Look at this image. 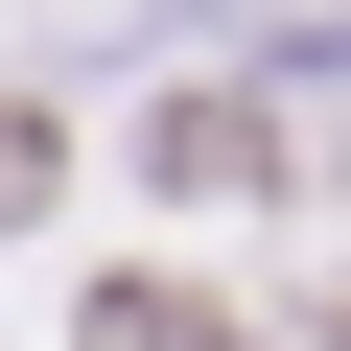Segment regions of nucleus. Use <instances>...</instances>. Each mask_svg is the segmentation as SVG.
<instances>
[{
  "label": "nucleus",
  "mask_w": 351,
  "mask_h": 351,
  "mask_svg": "<svg viewBox=\"0 0 351 351\" xmlns=\"http://www.w3.org/2000/svg\"><path fill=\"white\" fill-rule=\"evenodd\" d=\"M141 164H164V188H258L281 117H258V94H164V141H141Z\"/></svg>",
  "instance_id": "f257e3e1"
},
{
  "label": "nucleus",
  "mask_w": 351,
  "mask_h": 351,
  "mask_svg": "<svg viewBox=\"0 0 351 351\" xmlns=\"http://www.w3.org/2000/svg\"><path fill=\"white\" fill-rule=\"evenodd\" d=\"M71 351H234V328H211L188 281H94V328H71Z\"/></svg>",
  "instance_id": "f03ea898"
}]
</instances>
